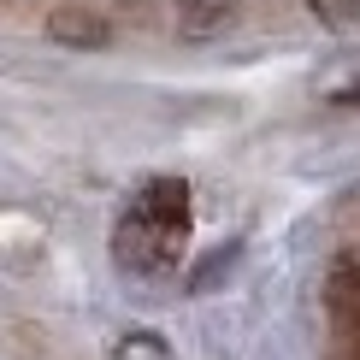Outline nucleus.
<instances>
[{
	"instance_id": "423d86ee",
	"label": "nucleus",
	"mask_w": 360,
	"mask_h": 360,
	"mask_svg": "<svg viewBox=\"0 0 360 360\" xmlns=\"http://www.w3.org/2000/svg\"><path fill=\"white\" fill-rule=\"evenodd\" d=\"M307 6L319 12V24H331V30H342V24L360 18V0H307Z\"/></svg>"
},
{
	"instance_id": "f03ea898",
	"label": "nucleus",
	"mask_w": 360,
	"mask_h": 360,
	"mask_svg": "<svg viewBox=\"0 0 360 360\" xmlns=\"http://www.w3.org/2000/svg\"><path fill=\"white\" fill-rule=\"evenodd\" d=\"M325 360H360V254L325 266Z\"/></svg>"
},
{
	"instance_id": "20e7f679",
	"label": "nucleus",
	"mask_w": 360,
	"mask_h": 360,
	"mask_svg": "<svg viewBox=\"0 0 360 360\" xmlns=\"http://www.w3.org/2000/svg\"><path fill=\"white\" fill-rule=\"evenodd\" d=\"M243 12V0H172V18L177 30H184L189 41H201V36H213V30H224Z\"/></svg>"
},
{
	"instance_id": "39448f33",
	"label": "nucleus",
	"mask_w": 360,
	"mask_h": 360,
	"mask_svg": "<svg viewBox=\"0 0 360 360\" xmlns=\"http://www.w3.org/2000/svg\"><path fill=\"white\" fill-rule=\"evenodd\" d=\"M112 360H177V354H172V342L154 337V331H124L112 342Z\"/></svg>"
},
{
	"instance_id": "0eeeda50",
	"label": "nucleus",
	"mask_w": 360,
	"mask_h": 360,
	"mask_svg": "<svg viewBox=\"0 0 360 360\" xmlns=\"http://www.w3.org/2000/svg\"><path fill=\"white\" fill-rule=\"evenodd\" d=\"M331 101H337V107H360V83H349V89H331Z\"/></svg>"
},
{
	"instance_id": "f257e3e1",
	"label": "nucleus",
	"mask_w": 360,
	"mask_h": 360,
	"mask_svg": "<svg viewBox=\"0 0 360 360\" xmlns=\"http://www.w3.org/2000/svg\"><path fill=\"white\" fill-rule=\"evenodd\" d=\"M189 224H195L189 184L184 177H148L112 224V260L142 283L172 278L189 248Z\"/></svg>"
},
{
	"instance_id": "7ed1b4c3",
	"label": "nucleus",
	"mask_w": 360,
	"mask_h": 360,
	"mask_svg": "<svg viewBox=\"0 0 360 360\" xmlns=\"http://www.w3.org/2000/svg\"><path fill=\"white\" fill-rule=\"evenodd\" d=\"M48 41H59V48H107L112 24L101 12H89V6H59L48 18Z\"/></svg>"
}]
</instances>
